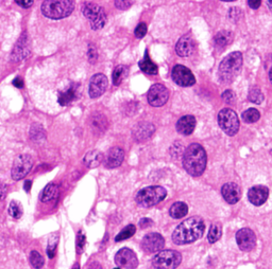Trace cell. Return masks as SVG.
I'll return each instance as SVG.
<instances>
[{
    "label": "cell",
    "instance_id": "ac0fdd59",
    "mask_svg": "<svg viewBox=\"0 0 272 269\" xmlns=\"http://www.w3.org/2000/svg\"><path fill=\"white\" fill-rule=\"evenodd\" d=\"M269 196V190L265 186H255L249 190L248 197L254 206H262L266 203Z\"/></svg>",
    "mask_w": 272,
    "mask_h": 269
},
{
    "label": "cell",
    "instance_id": "52a82bcc",
    "mask_svg": "<svg viewBox=\"0 0 272 269\" xmlns=\"http://www.w3.org/2000/svg\"><path fill=\"white\" fill-rule=\"evenodd\" d=\"M83 15L90 21V27L93 30H100L104 27L106 22V15L104 10L98 4L86 2L82 7Z\"/></svg>",
    "mask_w": 272,
    "mask_h": 269
},
{
    "label": "cell",
    "instance_id": "30bf717a",
    "mask_svg": "<svg viewBox=\"0 0 272 269\" xmlns=\"http://www.w3.org/2000/svg\"><path fill=\"white\" fill-rule=\"evenodd\" d=\"M147 98H148V102L151 106L161 107L166 104V102L168 101L169 91L164 85L154 84L150 87Z\"/></svg>",
    "mask_w": 272,
    "mask_h": 269
},
{
    "label": "cell",
    "instance_id": "836d02e7",
    "mask_svg": "<svg viewBox=\"0 0 272 269\" xmlns=\"http://www.w3.org/2000/svg\"><path fill=\"white\" fill-rule=\"evenodd\" d=\"M30 263L35 269H41L44 265V259L37 251L33 250L31 251V254H30Z\"/></svg>",
    "mask_w": 272,
    "mask_h": 269
},
{
    "label": "cell",
    "instance_id": "ab89813d",
    "mask_svg": "<svg viewBox=\"0 0 272 269\" xmlns=\"http://www.w3.org/2000/svg\"><path fill=\"white\" fill-rule=\"evenodd\" d=\"M7 192H8V188L5 186L3 182L0 181V200H2L5 195H7Z\"/></svg>",
    "mask_w": 272,
    "mask_h": 269
},
{
    "label": "cell",
    "instance_id": "f1b7e54d",
    "mask_svg": "<svg viewBox=\"0 0 272 269\" xmlns=\"http://www.w3.org/2000/svg\"><path fill=\"white\" fill-rule=\"evenodd\" d=\"M135 231H136V228L134 225H128L126 228H123L122 230L117 234V237H115V241L120 242V241H124V239L132 237L134 236Z\"/></svg>",
    "mask_w": 272,
    "mask_h": 269
},
{
    "label": "cell",
    "instance_id": "7a4b0ae2",
    "mask_svg": "<svg viewBox=\"0 0 272 269\" xmlns=\"http://www.w3.org/2000/svg\"><path fill=\"white\" fill-rule=\"evenodd\" d=\"M206 161L205 150L200 144L194 143L186 148L183 157V167L189 175H202L206 167Z\"/></svg>",
    "mask_w": 272,
    "mask_h": 269
},
{
    "label": "cell",
    "instance_id": "9a60e30c",
    "mask_svg": "<svg viewBox=\"0 0 272 269\" xmlns=\"http://www.w3.org/2000/svg\"><path fill=\"white\" fill-rule=\"evenodd\" d=\"M107 88V78L102 73H97L90 79L89 82V96L92 99H97L105 93Z\"/></svg>",
    "mask_w": 272,
    "mask_h": 269
},
{
    "label": "cell",
    "instance_id": "ee69618b",
    "mask_svg": "<svg viewBox=\"0 0 272 269\" xmlns=\"http://www.w3.org/2000/svg\"><path fill=\"white\" fill-rule=\"evenodd\" d=\"M151 224H152V221H150L149 219H143V220L139 222V225H140L141 228H146V227H148Z\"/></svg>",
    "mask_w": 272,
    "mask_h": 269
},
{
    "label": "cell",
    "instance_id": "ba28073f",
    "mask_svg": "<svg viewBox=\"0 0 272 269\" xmlns=\"http://www.w3.org/2000/svg\"><path fill=\"white\" fill-rule=\"evenodd\" d=\"M218 123L224 133L229 136H234L239 129V120L234 111L224 108L218 113Z\"/></svg>",
    "mask_w": 272,
    "mask_h": 269
},
{
    "label": "cell",
    "instance_id": "2e32d148",
    "mask_svg": "<svg viewBox=\"0 0 272 269\" xmlns=\"http://www.w3.org/2000/svg\"><path fill=\"white\" fill-rule=\"evenodd\" d=\"M196 50V43L195 39L192 38L189 34H186V35L182 36L175 46V51L181 57H187L190 56L192 53L195 52Z\"/></svg>",
    "mask_w": 272,
    "mask_h": 269
},
{
    "label": "cell",
    "instance_id": "d590c367",
    "mask_svg": "<svg viewBox=\"0 0 272 269\" xmlns=\"http://www.w3.org/2000/svg\"><path fill=\"white\" fill-rule=\"evenodd\" d=\"M84 246H85V236L83 234V232L80 230L78 233V237H77V250H78L79 253H82Z\"/></svg>",
    "mask_w": 272,
    "mask_h": 269
},
{
    "label": "cell",
    "instance_id": "f546056e",
    "mask_svg": "<svg viewBox=\"0 0 272 269\" xmlns=\"http://www.w3.org/2000/svg\"><path fill=\"white\" fill-rule=\"evenodd\" d=\"M221 233H222V228H221V226L219 224L212 225L211 229H209L208 237H207L208 242L211 244L216 243L221 237Z\"/></svg>",
    "mask_w": 272,
    "mask_h": 269
},
{
    "label": "cell",
    "instance_id": "e0dca14e",
    "mask_svg": "<svg viewBox=\"0 0 272 269\" xmlns=\"http://www.w3.org/2000/svg\"><path fill=\"white\" fill-rule=\"evenodd\" d=\"M221 193H222V196L225 202L231 205H234L239 202L241 197V189L237 184H234V182L225 184L222 189H221Z\"/></svg>",
    "mask_w": 272,
    "mask_h": 269
},
{
    "label": "cell",
    "instance_id": "d6a6232c",
    "mask_svg": "<svg viewBox=\"0 0 272 269\" xmlns=\"http://www.w3.org/2000/svg\"><path fill=\"white\" fill-rule=\"evenodd\" d=\"M8 212H9V214L11 216L13 217V219H16V220L20 219V216L22 215V208H21L20 204L15 202V200H13V202H11V204L9 206Z\"/></svg>",
    "mask_w": 272,
    "mask_h": 269
},
{
    "label": "cell",
    "instance_id": "7c38bea8",
    "mask_svg": "<svg viewBox=\"0 0 272 269\" xmlns=\"http://www.w3.org/2000/svg\"><path fill=\"white\" fill-rule=\"evenodd\" d=\"M172 79L175 84L182 87H188L196 83L194 74L183 65H175L172 69Z\"/></svg>",
    "mask_w": 272,
    "mask_h": 269
},
{
    "label": "cell",
    "instance_id": "484cf974",
    "mask_svg": "<svg viewBox=\"0 0 272 269\" xmlns=\"http://www.w3.org/2000/svg\"><path fill=\"white\" fill-rule=\"evenodd\" d=\"M128 72L129 70L127 66L124 65L117 66L114 69V71H113V84L115 86L120 85L123 79L127 78Z\"/></svg>",
    "mask_w": 272,
    "mask_h": 269
},
{
    "label": "cell",
    "instance_id": "ffe728a7",
    "mask_svg": "<svg viewBox=\"0 0 272 269\" xmlns=\"http://www.w3.org/2000/svg\"><path fill=\"white\" fill-rule=\"evenodd\" d=\"M196 127V119L191 114H187L181 119H179V121L177 122V130L180 134L182 135H190L192 131H194Z\"/></svg>",
    "mask_w": 272,
    "mask_h": 269
},
{
    "label": "cell",
    "instance_id": "1f68e13d",
    "mask_svg": "<svg viewBox=\"0 0 272 269\" xmlns=\"http://www.w3.org/2000/svg\"><path fill=\"white\" fill-rule=\"evenodd\" d=\"M248 99L251 102L255 103V104H260L264 101V95L262 93V90L257 87H252L249 91Z\"/></svg>",
    "mask_w": 272,
    "mask_h": 269
},
{
    "label": "cell",
    "instance_id": "d4e9b609",
    "mask_svg": "<svg viewBox=\"0 0 272 269\" xmlns=\"http://www.w3.org/2000/svg\"><path fill=\"white\" fill-rule=\"evenodd\" d=\"M103 160V155L99 151H92L88 152L84 157V162L88 168H96L102 162Z\"/></svg>",
    "mask_w": 272,
    "mask_h": 269
},
{
    "label": "cell",
    "instance_id": "277c9868",
    "mask_svg": "<svg viewBox=\"0 0 272 269\" xmlns=\"http://www.w3.org/2000/svg\"><path fill=\"white\" fill-rule=\"evenodd\" d=\"M242 54L240 52H232L220 63L219 76L223 82H231L242 68Z\"/></svg>",
    "mask_w": 272,
    "mask_h": 269
},
{
    "label": "cell",
    "instance_id": "5bb4252c",
    "mask_svg": "<svg viewBox=\"0 0 272 269\" xmlns=\"http://www.w3.org/2000/svg\"><path fill=\"white\" fill-rule=\"evenodd\" d=\"M236 242L242 251H251L256 245L255 233L249 228H242L236 233Z\"/></svg>",
    "mask_w": 272,
    "mask_h": 269
},
{
    "label": "cell",
    "instance_id": "9c48e42d",
    "mask_svg": "<svg viewBox=\"0 0 272 269\" xmlns=\"http://www.w3.org/2000/svg\"><path fill=\"white\" fill-rule=\"evenodd\" d=\"M33 167V159L30 155L22 154L15 159L12 167V178L14 180H20L25 178Z\"/></svg>",
    "mask_w": 272,
    "mask_h": 269
},
{
    "label": "cell",
    "instance_id": "c3c4849f",
    "mask_svg": "<svg viewBox=\"0 0 272 269\" xmlns=\"http://www.w3.org/2000/svg\"><path fill=\"white\" fill-rule=\"evenodd\" d=\"M267 4H268V7H269V9L272 11V1H268L267 2Z\"/></svg>",
    "mask_w": 272,
    "mask_h": 269
},
{
    "label": "cell",
    "instance_id": "f35d334b",
    "mask_svg": "<svg viewBox=\"0 0 272 269\" xmlns=\"http://www.w3.org/2000/svg\"><path fill=\"white\" fill-rule=\"evenodd\" d=\"M115 5L116 8L120 9V10H127L132 5L131 1H115Z\"/></svg>",
    "mask_w": 272,
    "mask_h": 269
},
{
    "label": "cell",
    "instance_id": "8992f818",
    "mask_svg": "<svg viewBox=\"0 0 272 269\" xmlns=\"http://www.w3.org/2000/svg\"><path fill=\"white\" fill-rule=\"evenodd\" d=\"M182 261V255L174 250H163L157 253L152 259L154 269H175Z\"/></svg>",
    "mask_w": 272,
    "mask_h": 269
},
{
    "label": "cell",
    "instance_id": "7dc6e473",
    "mask_svg": "<svg viewBox=\"0 0 272 269\" xmlns=\"http://www.w3.org/2000/svg\"><path fill=\"white\" fill-rule=\"evenodd\" d=\"M269 79H270V82L272 83V68H271L270 71H269Z\"/></svg>",
    "mask_w": 272,
    "mask_h": 269
},
{
    "label": "cell",
    "instance_id": "d6986e66",
    "mask_svg": "<svg viewBox=\"0 0 272 269\" xmlns=\"http://www.w3.org/2000/svg\"><path fill=\"white\" fill-rule=\"evenodd\" d=\"M124 153L123 150L120 147H113L107 153L105 157V167L109 169H114L120 165L123 161Z\"/></svg>",
    "mask_w": 272,
    "mask_h": 269
},
{
    "label": "cell",
    "instance_id": "74e56055",
    "mask_svg": "<svg viewBox=\"0 0 272 269\" xmlns=\"http://www.w3.org/2000/svg\"><path fill=\"white\" fill-rule=\"evenodd\" d=\"M222 99L225 103H229V104H231V103H233L235 101V94L232 90H226L225 93L222 95Z\"/></svg>",
    "mask_w": 272,
    "mask_h": 269
},
{
    "label": "cell",
    "instance_id": "4dcf8cb0",
    "mask_svg": "<svg viewBox=\"0 0 272 269\" xmlns=\"http://www.w3.org/2000/svg\"><path fill=\"white\" fill-rule=\"evenodd\" d=\"M259 118L260 113L257 110H255V108H250V110H248L242 113V120L246 123H254L258 121Z\"/></svg>",
    "mask_w": 272,
    "mask_h": 269
},
{
    "label": "cell",
    "instance_id": "e575fe53",
    "mask_svg": "<svg viewBox=\"0 0 272 269\" xmlns=\"http://www.w3.org/2000/svg\"><path fill=\"white\" fill-rule=\"evenodd\" d=\"M56 245H58V237L54 236L50 238L49 241V245H48V256L53 257L55 255V250H56Z\"/></svg>",
    "mask_w": 272,
    "mask_h": 269
},
{
    "label": "cell",
    "instance_id": "f6af8a7d",
    "mask_svg": "<svg viewBox=\"0 0 272 269\" xmlns=\"http://www.w3.org/2000/svg\"><path fill=\"white\" fill-rule=\"evenodd\" d=\"M31 185H32V182H31L30 180H28V181H26V182H25V186H24V188H25L26 192H29V191H30Z\"/></svg>",
    "mask_w": 272,
    "mask_h": 269
},
{
    "label": "cell",
    "instance_id": "3957f363",
    "mask_svg": "<svg viewBox=\"0 0 272 269\" xmlns=\"http://www.w3.org/2000/svg\"><path fill=\"white\" fill-rule=\"evenodd\" d=\"M75 9L70 0H46L42 4V13L51 19H61L69 16Z\"/></svg>",
    "mask_w": 272,
    "mask_h": 269
},
{
    "label": "cell",
    "instance_id": "8d00e7d4",
    "mask_svg": "<svg viewBox=\"0 0 272 269\" xmlns=\"http://www.w3.org/2000/svg\"><path fill=\"white\" fill-rule=\"evenodd\" d=\"M147 33V26L144 22H141L135 29V36L137 38H143Z\"/></svg>",
    "mask_w": 272,
    "mask_h": 269
},
{
    "label": "cell",
    "instance_id": "bcb514c9",
    "mask_svg": "<svg viewBox=\"0 0 272 269\" xmlns=\"http://www.w3.org/2000/svg\"><path fill=\"white\" fill-rule=\"evenodd\" d=\"M88 269H101V266L98 264V263H94V264H92L88 267Z\"/></svg>",
    "mask_w": 272,
    "mask_h": 269
},
{
    "label": "cell",
    "instance_id": "44dd1931",
    "mask_svg": "<svg viewBox=\"0 0 272 269\" xmlns=\"http://www.w3.org/2000/svg\"><path fill=\"white\" fill-rule=\"evenodd\" d=\"M78 96V85L76 84H70V86L68 88L62 90L59 94V103L60 105L65 106L70 104V103L76 100Z\"/></svg>",
    "mask_w": 272,
    "mask_h": 269
},
{
    "label": "cell",
    "instance_id": "4316f807",
    "mask_svg": "<svg viewBox=\"0 0 272 269\" xmlns=\"http://www.w3.org/2000/svg\"><path fill=\"white\" fill-rule=\"evenodd\" d=\"M233 41V34L230 31H220L216 36H215V43L220 47L229 45Z\"/></svg>",
    "mask_w": 272,
    "mask_h": 269
},
{
    "label": "cell",
    "instance_id": "4fadbf2b",
    "mask_svg": "<svg viewBox=\"0 0 272 269\" xmlns=\"http://www.w3.org/2000/svg\"><path fill=\"white\" fill-rule=\"evenodd\" d=\"M165 245V239L160 233H149L141 241V248L147 253H160Z\"/></svg>",
    "mask_w": 272,
    "mask_h": 269
},
{
    "label": "cell",
    "instance_id": "b9f144b4",
    "mask_svg": "<svg viewBox=\"0 0 272 269\" xmlns=\"http://www.w3.org/2000/svg\"><path fill=\"white\" fill-rule=\"evenodd\" d=\"M16 3L21 5L22 8H29L33 4V1H32V0H30V1H21V0H17Z\"/></svg>",
    "mask_w": 272,
    "mask_h": 269
},
{
    "label": "cell",
    "instance_id": "603a6c76",
    "mask_svg": "<svg viewBox=\"0 0 272 269\" xmlns=\"http://www.w3.org/2000/svg\"><path fill=\"white\" fill-rule=\"evenodd\" d=\"M59 196V187L54 184H49L42 192L41 200L43 203H49Z\"/></svg>",
    "mask_w": 272,
    "mask_h": 269
},
{
    "label": "cell",
    "instance_id": "6da1fadb",
    "mask_svg": "<svg viewBox=\"0 0 272 269\" xmlns=\"http://www.w3.org/2000/svg\"><path fill=\"white\" fill-rule=\"evenodd\" d=\"M205 230V225L200 217H190L174 229L172 241L177 245H187L199 239Z\"/></svg>",
    "mask_w": 272,
    "mask_h": 269
},
{
    "label": "cell",
    "instance_id": "5b68a950",
    "mask_svg": "<svg viewBox=\"0 0 272 269\" xmlns=\"http://www.w3.org/2000/svg\"><path fill=\"white\" fill-rule=\"evenodd\" d=\"M166 196L167 191L163 187L152 186L140 190L137 193V195H136L135 200L140 207L149 208L152 207V206L160 204L162 200L165 199Z\"/></svg>",
    "mask_w": 272,
    "mask_h": 269
},
{
    "label": "cell",
    "instance_id": "cb8c5ba5",
    "mask_svg": "<svg viewBox=\"0 0 272 269\" xmlns=\"http://www.w3.org/2000/svg\"><path fill=\"white\" fill-rule=\"evenodd\" d=\"M187 213H188V207L187 205L182 203V202H178L174 203L171 207L169 209V214L173 219H182Z\"/></svg>",
    "mask_w": 272,
    "mask_h": 269
},
{
    "label": "cell",
    "instance_id": "7bdbcfd3",
    "mask_svg": "<svg viewBox=\"0 0 272 269\" xmlns=\"http://www.w3.org/2000/svg\"><path fill=\"white\" fill-rule=\"evenodd\" d=\"M260 2L259 0H256V1H253V0H250V1H248L249 7L252 8V9H258L260 7Z\"/></svg>",
    "mask_w": 272,
    "mask_h": 269
},
{
    "label": "cell",
    "instance_id": "681fc988",
    "mask_svg": "<svg viewBox=\"0 0 272 269\" xmlns=\"http://www.w3.org/2000/svg\"><path fill=\"white\" fill-rule=\"evenodd\" d=\"M72 269H80V266H79V264H75V265H73Z\"/></svg>",
    "mask_w": 272,
    "mask_h": 269
},
{
    "label": "cell",
    "instance_id": "8fae6325",
    "mask_svg": "<svg viewBox=\"0 0 272 269\" xmlns=\"http://www.w3.org/2000/svg\"><path fill=\"white\" fill-rule=\"evenodd\" d=\"M115 263L120 269H135L138 266L137 256L131 249L122 248L115 255Z\"/></svg>",
    "mask_w": 272,
    "mask_h": 269
},
{
    "label": "cell",
    "instance_id": "60d3db41",
    "mask_svg": "<svg viewBox=\"0 0 272 269\" xmlns=\"http://www.w3.org/2000/svg\"><path fill=\"white\" fill-rule=\"evenodd\" d=\"M13 85L15 86V87H17V88H22V87H24V81H22L21 78L18 77V78L14 79Z\"/></svg>",
    "mask_w": 272,
    "mask_h": 269
},
{
    "label": "cell",
    "instance_id": "83f0119b",
    "mask_svg": "<svg viewBox=\"0 0 272 269\" xmlns=\"http://www.w3.org/2000/svg\"><path fill=\"white\" fill-rule=\"evenodd\" d=\"M25 47H26L25 41H19L16 44L14 51H13V54H12L13 59L15 61H20L22 59H25V57H27L28 53H29V52H27V50H29V48H25Z\"/></svg>",
    "mask_w": 272,
    "mask_h": 269
},
{
    "label": "cell",
    "instance_id": "7402d4cb",
    "mask_svg": "<svg viewBox=\"0 0 272 269\" xmlns=\"http://www.w3.org/2000/svg\"><path fill=\"white\" fill-rule=\"evenodd\" d=\"M138 65H139L140 70L143 71V72H145V73H147V74L155 76V74H157V72H158L157 66L151 61V59L149 57L148 52H147V51H146V53H145L144 59L139 62Z\"/></svg>",
    "mask_w": 272,
    "mask_h": 269
}]
</instances>
